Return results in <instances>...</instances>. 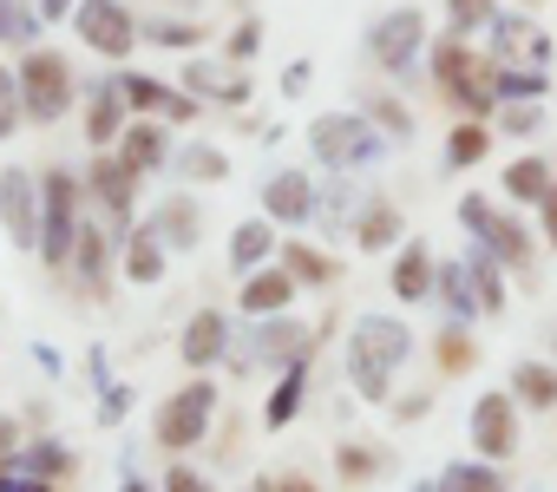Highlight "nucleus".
I'll return each instance as SVG.
<instances>
[{
    "label": "nucleus",
    "instance_id": "obj_1",
    "mask_svg": "<svg viewBox=\"0 0 557 492\" xmlns=\"http://www.w3.org/2000/svg\"><path fill=\"white\" fill-rule=\"evenodd\" d=\"M407 348H413L407 322H394V316H361L355 335H348V381H355V394H361V401H387V381H394V368L407 361Z\"/></svg>",
    "mask_w": 557,
    "mask_h": 492
},
{
    "label": "nucleus",
    "instance_id": "obj_2",
    "mask_svg": "<svg viewBox=\"0 0 557 492\" xmlns=\"http://www.w3.org/2000/svg\"><path fill=\"white\" fill-rule=\"evenodd\" d=\"M309 145H315V158L335 164V171H361V164H374V158L387 151L381 132H374L361 112H329V119H315V125H309Z\"/></svg>",
    "mask_w": 557,
    "mask_h": 492
},
{
    "label": "nucleus",
    "instance_id": "obj_3",
    "mask_svg": "<svg viewBox=\"0 0 557 492\" xmlns=\"http://www.w3.org/2000/svg\"><path fill=\"white\" fill-rule=\"evenodd\" d=\"M21 99H27V119L53 125V119L73 106V79H66V60H60V53H27V66H21Z\"/></svg>",
    "mask_w": 557,
    "mask_h": 492
},
{
    "label": "nucleus",
    "instance_id": "obj_4",
    "mask_svg": "<svg viewBox=\"0 0 557 492\" xmlns=\"http://www.w3.org/2000/svg\"><path fill=\"white\" fill-rule=\"evenodd\" d=\"M210 407H216V388L210 381H190V388H177L171 401H164V414H158V440L177 453V446H197V433L210 427Z\"/></svg>",
    "mask_w": 557,
    "mask_h": 492
},
{
    "label": "nucleus",
    "instance_id": "obj_5",
    "mask_svg": "<svg viewBox=\"0 0 557 492\" xmlns=\"http://www.w3.org/2000/svg\"><path fill=\"white\" fill-rule=\"evenodd\" d=\"M433 66H440V86H446L453 99H466L472 112H485V106H492V93H498V79H492V73H485V66H479V60H472L466 47H459V34H453V40H440V53H433Z\"/></svg>",
    "mask_w": 557,
    "mask_h": 492
},
{
    "label": "nucleus",
    "instance_id": "obj_6",
    "mask_svg": "<svg viewBox=\"0 0 557 492\" xmlns=\"http://www.w3.org/2000/svg\"><path fill=\"white\" fill-rule=\"evenodd\" d=\"M73 204H79V190H73V177L66 171H47V223H40V263H66L79 243H73Z\"/></svg>",
    "mask_w": 557,
    "mask_h": 492
},
{
    "label": "nucleus",
    "instance_id": "obj_7",
    "mask_svg": "<svg viewBox=\"0 0 557 492\" xmlns=\"http://www.w3.org/2000/svg\"><path fill=\"white\" fill-rule=\"evenodd\" d=\"M0 217H8V230H14L21 250H34V257H40V223H47V210H40V197H34V177H27V171H0Z\"/></svg>",
    "mask_w": 557,
    "mask_h": 492
},
{
    "label": "nucleus",
    "instance_id": "obj_8",
    "mask_svg": "<svg viewBox=\"0 0 557 492\" xmlns=\"http://www.w3.org/2000/svg\"><path fill=\"white\" fill-rule=\"evenodd\" d=\"M459 223L485 243V250H492L498 263H518V257H524V230H518L505 210H492L485 197H459Z\"/></svg>",
    "mask_w": 557,
    "mask_h": 492
},
{
    "label": "nucleus",
    "instance_id": "obj_9",
    "mask_svg": "<svg viewBox=\"0 0 557 492\" xmlns=\"http://www.w3.org/2000/svg\"><path fill=\"white\" fill-rule=\"evenodd\" d=\"M420 40H426V21H420L413 8H400V14H387V21L368 34V53H374L387 73H407L413 53H420Z\"/></svg>",
    "mask_w": 557,
    "mask_h": 492
},
{
    "label": "nucleus",
    "instance_id": "obj_10",
    "mask_svg": "<svg viewBox=\"0 0 557 492\" xmlns=\"http://www.w3.org/2000/svg\"><path fill=\"white\" fill-rule=\"evenodd\" d=\"M79 34H86V47H99L106 60L132 53V40H138V27H132V14L119 8V0H86V8H79Z\"/></svg>",
    "mask_w": 557,
    "mask_h": 492
},
{
    "label": "nucleus",
    "instance_id": "obj_11",
    "mask_svg": "<svg viewBox=\"0 0 557 492\" xmlns=\"http://www.w3.org/2000/svg\"><path fill=\"white\" fill-rule=\"evenodd\" d=\"M472 446H479L485 459H511V446H518V420H511V394H485V401L472 407Z\"/></svg>",
    "mask_w": 557,
    "mask_h": 492
},
{
    "label": "nucleus",
    "instance_id": "obj_12",
    "mask_svg": "<svg viewBox=\"0 0 557 492\" xmlns=\"http://www.w3.org/2000/svg\"><path fill=\"white\" fill-rule=\"evenodd\" d=\"M302 348H309V329H302V322H269V329L249 335L243 368H262V361H289V368H296V361H309Z\"/></svg>",
    "mask_w": 557,
    "mask_h": 492
},
{
    "label": "nucleus",
    "instance_id": "obj_13",
    "mask_svg": "<svg viewBox=\"0 0 557 492\" xmlns=\"http://www.w3.org/2000/svg\"><path fill=\"white\" fill-rule=\"evenodd\" d=\"M262 210H269L275 223H302V217H315V184H309L302 171H275L269 190H262Z\"/></svg>",
    "mask_w": 557,
    "mask_h": 492
},
{
    "label": "nucleus",
    "instance_id": "obj_14",
    "mask_svg": "<svg viewBox=\"0 0 557 492\" xmlns=\"http://www.w3.org/2000/svg\"><path fill=\"white\" fill-rule=\"evenodd\" d=\"M132 177H138V171H132L125 158H106V164H92V190H99V204H106L119 223L132 217Z\"/></svg>",
    "mask_w": 557,
    "mask_h": 492
},
{
    "label": "nucleus",
    "instance_id": "obj_15",
    "mask_svg": "<svg viewBox=\"0 0 557 492\" xmlns=\"http://www.w3.org/2000/svg\"><path fill=\"white\" fill-rule=\"evenodd\" d=\"M289 290H296V276H289V270H269V276H249V283H243V316H283Z\"/></svg>",
    "mask_w": 557,
    "mask_h": 492
},
{
    "label": "nucleus",
    "instance_id": "obj_16",
    "mask_svg": "<svg viewBox=\"0 0 557 492\" xmlns=\"http://www.w3.org/2000/svg\"><path fill=\"white\" fill-rule=\"evenodd\" d=\"M184 86H190V93H210V99H223V106H243V99H249V86H243L230 66H210V60H190V66H184Z\"/></svg>",
    "mask_w": 557,
    "mask_h": 492
},
{
    "label": "nucleus",
    "instance_id": "obj_17",
    "mask_svg": "<svg viewBox=\"0 0 557 492\" xmlns=\"http://www.w3.org/2000/svg\"><path fill=\"white\" fill-rule=\"evenodd\" d=\"M433 290V257H426V243H407L400 263H394V296L400 303H420Z\"/></svg>",
    "mask_w": 557,
    "mask_h": 492
},
{
    "label": "nucleus",
    "instance_id": "obj_18",
    "mask_svg": "<svg viewBox=\"0 0 557 492\" xmlns=\"http://www.w3.org/2000/svg\"><path fill=\"white\" fill-rule=\"evenodd\" d=\"M119 112H125V86H119V79H106V86H92V112H86V138H92V145H106V138L119 132Z\"/></svg>",
    "mask_w": 557,
    "mask_h": 492
},
{
    "label": "nucleus",
    "instance_id": "obj_19",
    "mask_svg": "<svg viewBox=\"0 0 557 492\" xmlns=\"http://www.w3.org/2000/svg\"><path fill=\"white\" fill-rule=\"evenodd\" d=\"M216 355H223V316L203 309V316L184 329V361H190V368H210Z\"/></svg>",
    "mask_w": 557,
    "mask_h": 492
},
{
    "label": "nucleus",
    "instance_id": "obj_20",
    "mask_svg": "<svg viewBox=\"0 0 557 492\" xmlns=\"http://www.w3.org/2000/svg\"><path fill=\"white\" fill-rule=\"evenodd\" d=\"M302 388H309V361H296V368L283 374V388L269 394L262 420H269V427H289V420H296V407H302Z\"/></svg>",
    "mask_w": 557,
    "mask_h": 492
},
{
    "label": "nucleus",
    "instance_id": "obj_21",
    "mask_svg": "<svg viewBox=\"0 0 557 492\" xmlns=\"http://www.w3.org/2000/svg\"><path fill=\"white\" fill-rule=\"evenodd\" d=\"M125 270H132V283H158V276H164V243H158V230H151V223L132 236Z\"/></svg>",
    "mask_w": 557,
    "mask_h": 492
},
{
    "label": "nucleus",
    "instance_id": "obj_22",
    "mask_svg": "<svg viewBox=\"0 0 557 492\" xmlns=\"http://www.w3.org/2000/svg\"><path fill=\"white\" fill-rule=\"evenodd\" d=\"M505 190L524 197V204H544V197H550V164H544V158H518V164L505 171Z\"/></svg>",
    "mask_w": 557,
    "mask_h": 492
},
{
    "label": "nucleus",
    "instance_id": "obj_23",
    "mask_svg": "<svg viewBox=\"0 0 557 492\" xmlns=\"http://www.w3.org/2000/svg\"><path fill=\"white\" fill-rule=\"evenodd\" d=\"M440 296H446V309H453V316H485V309H479V290H472V270H466V257L440 270Z\"/></svg>",
    "mask_w": 557,
    "mask_h": 492
},
{
    "label": "nucleus",
    "instance_id": "obj_24",
    "mask_svg": "<svg viewBox=\"0 0 557 492\" xmlns=\"http://www.w3.org/2000/svg\"><path fill=\"white\" fill-rule=\"evenodd\" d=\"M511 394L524 407H557V374L537 368V361H524V368H511Z\"/></svg>",
    "mask_w": 557,
    "mask_h": 492
},
{
    "label": "nucleus",
    "instance_id": "obj_25",
    "mask_svg": "<svg viewBox=\"0 0 557 492\" xmlns=\"http://www.w3.org/2000/svg\"><path fill=\"white\" fill-rule=\"evenodd\" d=\"M269 250H275V243H269V223H243V230L230 236V263H236L243 276H249V270H256Z\"/></svg>",
    "mask_w": 557,
    "mask_h": 492
},
{
    "label": "nucleus",
    "instance_id": "obj_26",
    "mask_svg": "<svg viewBox=\"0 0 557 492\" xmlns=\"http://www.w3.org/2000/svg\"><path fill=\"white\" fill-rule=\"evenodd\" d=\"M119 158H125L132 171H151V164H164V132H158V125H132Z\"/></svg>",
    "mask_w": 557,
    "mask_h": 492
},
{
    "label": "nucleus",
    "instance_id": "obj_27",
    "mask_svg": "<svg viewBox=\"0 0 557 492\" xmlns=\"http://www.w3.org/2000/svg\"><path fill=\"white\" fill-rule=\"evenodd\" d=\"M433 485H440V492H505L498 466H446Z\"/></svg>",
    "mask_w": 557,
    "mask_h": 492
},
{
    "label": "nucleus",
    "instance_id": "obj_28",
    "mask_svg": "<svg viewBox=\"0 0 557 492\" xmlns=\"http://www.w3.org/2000/svg\"><path fill=\"white\" fill-rule=\"evenodd\" d=\"M492 263H498L492 250H472V257H466V270H472V290H479V309H485V316L505 303V283H498V270H492Z\"/></svg>",
    "mask_w": 557,
    "mask_h": 492
},
{
    "label": "nucleus",
    "instance_id": "obj_29",
    "mask_svg": "<svg viewBox=\"0 0 557 492\" xmlns=\"http://www.w3.org/2000/svg\"><path fill=\"white\" fill-rule=\"evenodd\" d=\"M73 459H66V446L60 440H47V446H27V453H14L8 459V472H27V479H40V472H66Z\"/></svg>",
    "mask_w": 557,
    "mask_h": 492
},
{
    "label": "nucleus",
    "instance_id": "obj_30",
    "mask_svg": "<svg viewBox=\"0 0 557 492\" xmlns=\"http://www.w3.org/2000/svg\"><path fill=\"white\" fill-rule=\"evenodd\" d=\"M40 34V21L21 8V0H0V40H14V47H27Z\"/></svg>",
    "mask_w": 557,
    "mask_h": 492
},
{
    "label": "nucleus",
    "instance_id": "obj_31",
    "mask_svg": "<svg viewBox=\"0 0 557 492\" xmlns=\"http://www.w3.org/2000/svg\"><path fill=\"white\" fill-rule=\"evenodd\" d=\"M119 86H125V106H138V112H151V106L164 112V99H171V86H158V79H145V73H125Z\"/></svg>",
    "mask_w": 557,
    "mask_h": 492
},
{
    "label": "nucleus",
    "instance_id": "obj_32",
    "mask_svg": "<svg viewBox=\"0 0 557 492\" xmlns=\"http://www.w3.org/2000/svg\"><path fill=\"white\" fill-rule=\"evenodd\" d=\"M21 112H27V99H21V73L0 66V138H8V132L21 125Z\"/></svg>",
    "mask_w": 557,
    "mask_h": 492
},
{
    "label": "nucleus",
    "instance_id": "obj_33",
    "mask_svg": "<svg viewBox=\"0 0 557 492\" xmlns=\"http://www.w3.org/2000/svg\"><path fill=\"white\" fill-rule=\"evenodd\" d=\"M158 230H164L171 243H190V236H197V217H190V204H184V197H171V204L158 210Z\"/></svg>",
    "mask_w": 557,
    "mask_h": 492
},
{
    "label": "nucleus",
    "instance_id": "obj_34",
    "mask_svg": "<svg viewBox=\"0 0 557 492\" xmlns=\"http://www.w3.org/2000/svg\"><path fill=\"white\" fill-rule=\"evenodd\" d=\"M446 158H453V164H479V158H485V132H479V125H459V132L446 138Z\"/></svg>",
    "mask_w": 557,
    "mask_h": 492
},
{
    "label": "nucleus",
    "instance_id": "obj_35",
    "mask_svg": "<svg viewBox=\"0 0 557 492\" xmlns=\"http://www.w3.org/2000/svg\"><path fill=\"white\" fill-rule=\"evenodd\" d=\"M177 171H184V177H223L230 164H223V151H203V145H190V151H177Z\"/></svg>",
    "mask_w": 557,
    "mask_h": 492
},
{
    "label": "nucleus",
    "instance_id": "obj_36",
    "mask_svg": "<svg viewBox=\"0 0 557 492\" xmlns=\"http://www.w3.org/2000/svg\"><path fill=\"white\" fill-rule=\"evenodd\" d=\"M79 270H86V283H99V276H106V236H99V230H86V236H79Z\"/></svg>",
    "mask_w": 557,
    "mask_h": 492
},
{
    "label": "nucleus",
    "instance_id": "obj_37",
    "mask_svg": "<svg viewBox=\"0 0 557 492\" xmlns=\"http://www.w3.org/2000/svg\"><path fill=\"white\" fill-rule=\"evenodd\" d=\"M446 14H453V34H466V27L492 21V0H446Z\"/></svg>",
    "mask_w": 557,
    "mask_h": 492
},
{
    "label": "nucleus",
    "instance_id": "obj_38",
    "mask_svg": "<svg viewBox=\"0 0 557 492\" xmlns=\"http://www.w3.org/2000/svg\"><path fill=\"white\" fill-rule=\"evenodd\" d=\"M387 236H394V210H387V204H374V210H368V223H361V243H368V250H381Z\"/></svg>",
    "mask_w": 557,
    "mask_h": 492
},
{
    "label": "nucleus",
    "instance_id": "obj_39",
    "mask_svg": "<svg viewBox=\"0 0 557 492\" xmlns=\"http://www.w3.org/2000/svg\"><path fill=\"white\" fill-rule=\"evenodd\" d=\"M498 93L505 99H537L544 93V73H498Z\"/></svg>",
    "mask_w": 557,
    "mask_h": 492
},
{
    "label": "nucleus",
    "instance_id": "obj_40",
    "mask_svg": "<svg viewBox=\"0 0 557 492\" xmlns=\"http://www.w3.org/2000/svg\"><path fill=\"white\" fill-rule=\"evenodd\" d=\"M505 132H537V99H505Z\"/></svg>",
    "mask_w": 557,
    "mask_h": 492
},
{
    "label": "nucleus",
    "instance_id": "obj_41",
    "mask_svg": "<svg viewBox=\"0 0 557 492\" xmlns=\"http://www.w3.org/2000/svg\"><path fill=\"white\" fill-rule=\"evenodd\" d=\"M492 47H498V53L531 47V27H524V21H492Z\"/></svg>",
    "mask_w": 557,
    "mask_h": 492
},
{
    "label": "nucleus",
    "instance_id": "obj_42",
    "mask_svg": "<svg viewBox=\"0 0 557 492\" xmlns=\"http://www.w3.org/2000/svg\"><path fill=\"white\" fill-rule=\"evenodd\" d=\"M289 276H302V283H322V276H329V263H322V257H309L302 243H296V250H289Z\"/></svg>",
    "mask_w": 557,
    "mask_h": 492
},
{
    "label": "nucleus",
    "instance_id": "obj_43",
    "mask_svg": "<svg viewBox=\"0 0 557 492\" xmlns=\"http://www.w3.org/2000/svg\"><path fill=\"white\" fill-rule=\"evenodd\" d=\"M368 112H374V119H381V125H387V132H400V138H407V132H413V119H407V112H400V106H394V99H368Z\"/></svg>",
    "mask_w": 557,
    "mask_h": 492
},
{
    "label": "nucleus",
    "instance_id": "obj_44",
    "mask_svg": "<svg viewBox=\"0 0 557 492\" xmlns=\"http://www.w3.org/2000/svg\"><path fill=\"white\" fill-rule=\"evenodd\" d=\"M256 47H262V27H256V21H243V27L230 34V60H249Z\"/></svg>",
    "mask_w": 557,
    "mask_h": 492
},
{
    "label": "nucleus",
    "instance_id": "obj_45",
    "mask_svg": "<svg viewBox=\"0 0 557 492\" xmlns=\"http://www.w3.org/2000/svg\"><path fill=\"white\" fill-rule=\"evenodd\" d=\"M440 368H453V374H459V368H472V348H466V335H446V342H440Z\"/></svg>",
    "mask_w": 557,
    "mask_h": 492
},
{
    "label": "nucleus",
    "instance_id": "obj_46",
    "mask_svg": "<svg viewBox=\"0 0 557 492\" xmlns=\"http://www.w3.org/2000/svg\"><path fill=\"white\" fill-rule=\"evenodd\" d=\"M125 407H132V394H125V388H106V407H99V420H106V427H119V420H125Z\"/></svg>",
    "mask_w": 557,
    "mask_h": 492
},
{
    "label": "nucleus",
    "instance_id": "obj_47",
    "mask_svg": "<svg viewBox=\"0 0 557 492\" xmlns=\"http://www.w3.org/2000/svg\"><path fill=\"white\" fill-rule=\"evenodd\" d=\"M342 472H348V479H374V453L348 446V453H342Z\"/></svg>",
    "mask_w": 557,
    "mask_h": 492
},
{
    "label": "nucleus",
    "instance_id": "obj_48",
    "mask_svg": "<svg viewBox=\"0 0 557 492\" xmlns=\"http://www.w3.org/2000/svg\"><path fill=\"white\" fill-rule=\"evenodd\" d=\"M171 492H210V479L203 472H190V466H171V479H164Z\"/></svg>",
    "mask_w": 557,
    "mask_h": 492
},
{
    "label": "nucleus",
    "instance_id": "obj_49",
    "mask_svg": "<svg viewBox=\"0 0 557 492\" xmlns=\"http://www.w3.org/2000/svg\"><path fill=\"white\" fill-rule=\"evenodd\" d=\"M145 34H151V40H158V47H190V40H197V34H190V27H145Z\"/></svg>",
    "mask_w": 557,
    "mask_h": 492
},
{
    "label": "nucleus",
    "instance_id": "obj_50",
    "mask_svg": "<svg viewBox=\"0 0 557 492\" xmlns=\"http://www.w3.org/2000/svg\"><path fill=\"white\" fill-rule=\"evenodd\" d=\"M0 492H47V485L27 479V472H0Z\"/></svg>",
    "mask_w": 557,
    "mask_h": 492
},
{
    "label": "nucleus",
    "instance_id": "obj_51",
    "mask_svg": "<svg viewBox=\"0 0 557 492\" xmlns=\"http://www.w3.org/2000/svg\"><path fill=\"white\" fill-rule=\"evenodd\" d=\"M302 86H309V60H296V66L283 73V93H302Z\"/></svg>",
    "mask_w": 557,
    "mask_h": 492
},
{
    "label": "nucleus",
    "instance_id": "obj_52",
    "mask_svg": "<svg viewBox=\"0 0 557 492\" xmlns=\"http://www.w3.org/2000/svg\"><path fill=\"white\" fill-rule=\"evenodd\" d=\"M544 230H550V243H557V190L544 197Z\"/></svg>",
    "mask_w": 557,
    "mask_h": 492
},
{
    "label": "nucleus",
    "instance_id": "obj_53",
    "mask_svg": "<svg viewBox=\"0 0 557 492\" xmlns=\"http://www.w3.org/2000/svg\"><path fill=\"white\" fill-rule=\"evenodd\" d=\"M66 8H73V0H40V21H60Z\"/></svg>",
    "mask_w": 557,
    "mask_h": 492
},
{
    "label": "nucleus",
    "instance_id": "obj_54",
    "mask_svg": "<svg viewBox=\"0 0 557 492\" xmlns=\"http://www.w3.org/2000/svg\"><path fill=\"white\" fill-rule=\"evenodd\" d=\"M262 492H315V485H302V479H283V485H262Z\"/></svg>",
    "mask_w": 557,
    "mask_h": 492
},
{
    "label": "nucleus",
    "instance_id": "obj_55",
    "mask_svg": "<svg viewBox=\"0 0 557 492\" xmlns=\"http://www.w3.org/2000/svg\"><path fill=\"white\" fill-rule=\"evenodd\" d=\"M119 492H145V485H138V479H125V485H119Z\"/></svg>",
    "mask_w": 557,
    "mask_h": 492
},
{
    "label": "nucleus",
    "instance_id": "obj_56",
    "mask_svg": "<svg viewBox=\"0 0 557 492\" xmlns=\"http://www.w3.org/2000/svg\"><path fill=\"white\" fill-rule=\"evenodd\" d=\"M249 492H262V485H249Z\"/></svg>",
    "mask_w": 557,
    "mask_h": 492
}]
</instances>
